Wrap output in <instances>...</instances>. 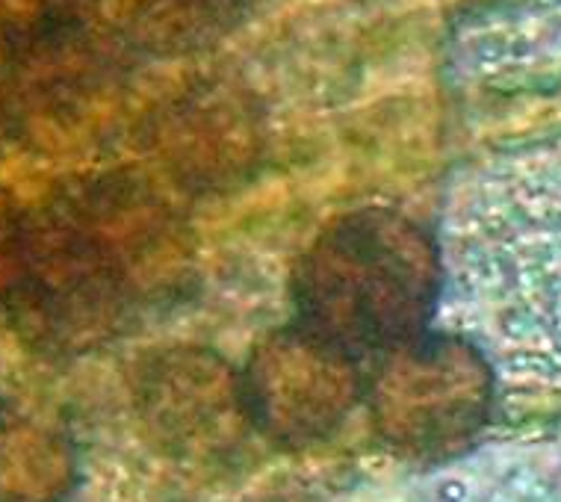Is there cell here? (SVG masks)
Masks as SVG:
<instances>
[{
    "label": "cell",
    "mask_w": 561,
    "mask_h": 502,
    "mask_svg": "<svg viewBox=\"0 0 561 502\" xmlns=\"http://www.w3.org/2000/svg\"><path fill=\"white\" fill-rule=\"evenodd\" d=\"M444 249L388 207L346 213L296 272L299 322L348 355H378L426 331L444 293Z\"/></svg>",
    "instance_id": "cell-1"
},
{
    "label": "cell",
    "mask_w": 561,
    "mask_h": 502,
    "mask_svg": "<svg viewBox=\"0 0 561 502\" xmlns=\"http://www.w3.org/2000/svg\"><path fill=\"white\" fill-rule=\"evenodd\" d=\"M364 397L378 435L393 449L440 458L465 449L488 423L494 373L470 340L420 331L378 352Z\"/></svg>",
    "instance_id": "cell-2"
},
{
    "label": "cell",
    "mask_w": 561,
    "mask_h": 502,
    "mask_svg": "<svg viewBox=\"0 0 561 502\" xmlns=\"http://www.w3.org/2000/svg\"><path fill=\"white\" fill-rule=\"evenodd\" d=\"M240 381L254 429L293 446L329 437L364 397L358 357L301 322L263 340Z\"/></svg>",
    "instance_id": "cell-3"
},
{
    "label": "cell",
    "mask_w": 561,
    "mask_h": 502,
    "mask_svg": "<svg viewBox=\"0 0 561 502\" xmlns=\"http://www.w3.org/2000/svg\"><path fill=\"white\" fill-rule=\"evenodd\" d=\"M151 397L160 432L184 453H210L225 435H237V425L252 423L240 376H231L225 364L204 352L163 357L157 364Z\"/></svg>",
    "instance_id": "cell-4"
},
{
    "label": "cell",
    "mask_w": 561,
    "mask_h": 502,
    "mask_svg": "<svg viewBox=\"0 0 561 502\" xmlns=\"http://www.w3.org/2000/svg\"><path fill=\"white\" fill-rule=\"evenodd\" d=\"M68 482V453L36 425L0 432V497L48 502Z\"/></svg>",
    "instance_id": "cell-5"
},
{
    "label": "cell",
    "mask_w": 561,
    "mask_h": 502,
    "mask_svg": "<svg viewBox=\"0 0 561 502\" xmlns=\"http://www.w3.org/2000/svg\"><path fill=\"white\" fill-rule=\"evenodd\" d=\"M157 48H186L202 42L233 10V0H136Z\"/></svg>",
    "instance_id": "cell-6"
},
{
    "label": "cell",
    "mask_w": 561,
    "mask_h": 502,
    "mask_svg": "<svg viewBox=\"0 0 561 502\" xmlns=\"http://www.w3.org/2000/svg\"><path fill=\"white\" fill-rule=\"evenodd\" d=\"M263 502H313V500H305V497H272V500H263Z\"/></svg>",
    "instance_id": "cell-7"
}]
</instances>
